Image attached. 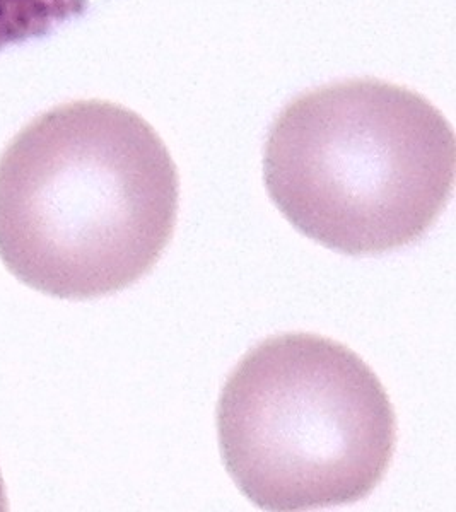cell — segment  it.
Returning <instances> with one entry per match:
<instances>
[{"label": "cell", "mask_w": 456, "mask_h": 512, "mask_svg": "<svg viewBox=\"0 0 456 512\" xmlns=\"http://www.w3.org/2000/svg\"><path fill=\"white\" fill-rule=\"evenodd\" d=\"M178 200L173 158L144 118L105 99L69 101L0 156V260L47 296L123 291L170 245Z\"/></svg>", "instance_id": "1"}, {"label": "cell", "mask_w": 456, "mask_h": 512, "mask_svg": "<svg viewBox=\"0 0 456 512\" xmlns=\"http://www.w3.org/2000/svg\"><path fill=\"white\" fill-rule=\"evenodd\" d=\"M265 185L298 231L345 255L421 239L450 202L455 132L421 94L376 79L328 84L270 127Z\"/></svg>", "instance_id": "2"}, {"label": "cell", "mask_w": 456, "mask_h": 512, "mask_svg": "<svg viewBox=\"0 0 456 512\" xmlns=\"http://www.w3.org/2000/svg\"><path fill=\"white\" fill-rule=\"evenodd\" d=\"M224 463L267 511H315L368 497L397 448L383 384L345 345L313 333L267 338L217 403Z\"/></svg>", "instance_id": "3"}, {"label": "cell", "mask_w": 456, "mask_h": 512, "mask_svg": "<svg viewBox=\"0 0 456 512\" xmlns=\"http://www.w3.org/2000/svg\"><path fill=\"white\" fill-rule=\"evenodd\" d=\"M7 506H9V502H7L6 487H4L2 473H0V511H7Z\"/></svg>", "instance_id": "4"}]
</instances>
